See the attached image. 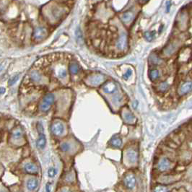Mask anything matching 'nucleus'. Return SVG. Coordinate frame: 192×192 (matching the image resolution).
<instances>
[{
	"mask_svg": "<svg viewBox=\"0 0 192 192\" xmlns=\"http://www.w3.org/2000/svg\"><path fill=\"white\" fill-rule=\"evenodd\" d=\"M142 2H147V1H148V0H142Z\"/></svg>",
	"mask_w": 192,
	"mask_h": 192,
	"instance_id": "f704fd0d",
	"label": "nucleus"
},
{
	"mask_svg": "<svg viewBox=\"0 0 192 192\" xmlns=\"http://www.w3.org/2000/svg\"><path fill=\"white\" fill-rule=\"evenodd\" d=\"M167 191V189L166 188V187H165V186H157L156 188L155 189V191L163 192V191Z\"/></svg>",
	"mask_w": 192,
	"mask_h": 192,
	"instance_id": "c756f323",
	"label": "nucleus"
},
{
	"mask_svg": "<svg viewBox=\"0 0 192 192\" xmlns=\"http://www.w3.org/2000/svg\"><path fill=\"white\" fill-rule=\"evenodd\" d=\"M151 62L153 64H160L161 62V59H160L157 55L155 54H153L151 56Z\"/></svg>",
	"mask_w": 192,
	"mask_h": 192,
	"instance_id": "a878e982",
	"label": "nucleus"
},
{
	"mask_svg": "<svg viewBox=\"0 0 192 192\" xmlns=\"http://www.w3.org/2000/svg\"><path fill=\"white\" fill-rule=\"evenodd\" d=\"M68 10L65 6L58 2H50L42 9L45 19L51 23H57L66 15Z\"/></svg>",
	"mask_w": 192,
	"mask_h": 192,
	"instance_id": "f257e3e1",
	"label": "nucleus"
},
{
	"mask_svg": "<svg viewBox=\"0 0 192 192\" xmlns=\"http://www.w3.org/2000/svg\"><path fill=\"white\" fill-rule=\"evenodd\" d=\"M51 132L56 136L62 135L64 132V127L60 122H57L51 126Z\"/></svg>",
	"mask_w": 192,
	"mask_h": 192,
	"instance_id": "0eeeda50",
	"label": "nucleus"
},
{
	"mask_svg": "<svg viewBox=\"0 0 192 192\" xmlns=\"http://www.w3.org/2000/svg\"><path fill=\"white\" fill-rule=\"evenodd\" d=\"M22 132L20 129H16L12 133V137L14 139H19L22 137Z\"/></svg>",
	"mask_w": 192,
	"mask_h": 192,
	"instance_id": "412c9836",
	"label": "nucleus"
},
{
	"mask_svg": "<svg viewBox=\"0 0 192 192\" xmlns=\"http://www.w3.org/2000/svg\"><path fill=\"white\" fill-rule=\"evenodd\" d=\"M48 35V31L44 27H38L34 30L33 37L36 41H41Z\"/></svg>",
	"mask_w": 192,
	"mask_h": 192,
	"instance_id": "7ed1b4c3",
	"label": "nucleus"
},
{
	"mask_svg": "<svg viewBox=\"0 0 192 192\" xmlns=\"http://www.w3.org/2000/svg\"><path fill=\"white\" fill-rule=\"evenodd\" d=\"M73 180H74V176L71 173H69L66 176V181H67V182H72Z\"/></svg>",
	"mask_w": 192,
	"mask_h": 192,
	"instance_id": "2f4dec72",
	"label": "nucleus"
},
{
	"mask_svg": "<svg viewBox=\"0 0 192 192\" xmlns=\"http://www.w3.org/2000/svg\"><path fill=\"white\" fill-rule=\"evenodd\" d=\"M69 71L73 74H77L78 72H79V67H78L77 64H71L69 65Z\"/></svg>",
	"mask_w": 192,
	"mask_h": 192,
	"instance_id": "5701e85b",
	"label": "nucleus"
},
{
	"mask_svg": "<svg viewBox=\"0 0 192 192\" xmlns=\"http://www.w3.org/2000/svg\"><path fill=\"white\" fill-rule=\"evenodd\" d=\"M25 170L29 173H36L38 172V167L33 163H27L25 165Z\"/></svg>",
	"mask_w": 192,
	"mask_h": 192,
	"instance_id": "a211bd4d",
	"label": "nucleus"
},
{
	"mask_svg": "<svg viewBox=\"0 0 192 192\" xmlns=\"http://www.w3.org/2000/svg\"><path fill=\"white\" fill-rule=\"evenodd\" d=\"M29 80H31L32 83H39L43 80L41 74L37 71H31L28 74Z\"/></svg>",
	"mask_w": 192,
	"mask_h": 192,
	"instance_id": "9d476101",
	"label": "nucleus"
},
{
	"mask_svg": "<svg viewBox=\"0 0 192 192\" xmlns=\"http://www.w3.org/2000/svg\"><path fill=\"white\" fill-rule=\"evenodd\" d=\"M104 80L103 76L100 75V74H97V75H95L92 77H90L89 79V83L92 84V85H97L101 83H103Z\"/></svg>",
	"mask_w": 192,
	"mask_h": 192,
	"instance_id": "4468645a",
	"label": "nucleus"
},
{
	"mask_svg": "<svg viewBox=\"0 0 192 192\" xmlns=\"http://www.w3.org/2000/svg\"><path fill=\"white\" fill-rule=\"evenodd\" d=\"M18 80H19V75H16V76L13 77L10 80V82H9V83H10V85H14V84L16 83V82Z\"/></svg>",
	"mask_w": 192,
	"mask_h": 192,
	"instance_id": "7c9ffc66",
	"label": "nucleus"
},
{
	"mask_svg": "<svg viewBox=\"0 0 192 192\" xmlns=\"http://www.w3.org/2000/svg\"><path fill=\"white\" fill-rule=\"evenodd\" d=\"M127 158L129 159V161L132 163H134L137 161L138 159V154L137 151L134 150L132 148H130L127 152Z\"/></svg>",
	"mask_w": 192,
	"mask_h": 192,
	"instance_id": "f8f14e48",
	"label": "nucleus"
},
{
	"mask_svg": "<svg viewBox=\"0 0 192 192\" xmlns=\"http://www.w3.org/2000/svg\"><path fill=\"white\" fill-rule=\"evenodd\" d=\"M188 22V15L187 13H180L179 16L177 18V24L179 25L180 29L184 30L186 29V25Z\"/></svg>",
	"mask_w": 192,
	"mask_h": 192,
	"instance_id": "39448f33",
	"label": "nucleus"
},
{
	"mask_svg": "<svg viewBox=\"0 0 192 192\" xmlns=\"http://www.w3.org/2000/svg\"><path fill=\"white\" fill-rule=\"evenodd\" d=\"M121 139L118 137H113L111 140V144L115 147H119L121 145Z\"/></svg>",
	"mask_w": 192,
	"mask_h": 192,
	"instance_id": "6ab92c4d",
	"label": "nucleus"
},
{
	"mask_svg": "<svg viewBox=\"0 0 192 192\" xmlns=\"http://www.w3.org/2000/svg\"><path fill=\"white\" fill-rule=\"evenodd\" d=\"M192 89V82H186L181 88V93L186 94L191 91Z\"/></svg>",
	"mask_w": 192,
	"mask_h": 192,
	"instance_id": "f3484780",
	"label": "nucleus"
},
{
	"mask_svg": "<svg viewBox=\"0 0 192 192\" xmlns=\"http://www.w3.org/2000/svg\"><path fill=\"white\" fill-rule=\"evenodd\" d=\"M38 185V182L37 179H34V178H31V179H29L28 180L27 187L29 190L33 191V190L36 189V188H37Z\"/></svg>",
	"mask_w": 192,
	"mask_h": 192,
	"instance_id": "2eb2a0df",
	"label": "nucleus"
},
{
	"mask_svg": "<svg viewBox=\"0 0 192 192\" xmlns=\"http://www.w3.org/2000/svg\"><path fill=\"white\" fill-rule=\"evenodd\" d=\"M103 90L106 93L111 94L116 91L117 86L115 83H112V82H109V83L105 84L103 87Z\"/></svg>",
	"mask_w": 192,
	"mask_h": 192,
	"instance_id": "1a4fd4ad",
	"label": "nucleus"
},
{
	"mask_svg": "<svg viewBox=\"0 0 192 192\" xmlns=\"http://www.w3.org/2000/svg\"><path fill=\"white\" fill-rule=\"evenodd\" d=\"M150 77L152 80H155L159 77V71L157 69L153 70L150 72Z\"/></svg>",
	"mask_w": 192,
	"mask_h": 192,
	"instance_id": "bb28decb",
	"label": "nucleus"
},
{
	"mask_svg": "<svg viewBox=\"0 0 192 192\" xmlns=\"http://www.w3.org/2000/svg\"><path fill=\"white\" fill-rule=\"evenodd\" d=\"M5 92V88H0V95L4 94Z\"/></svg>",
	"mask_w": 192,
	"mask_h": 192,
	"instance_id": "72a5a7b5",
	"label": "nucleus"
},
{
	"mask_svg": "<svg viewBox=\"0 0 192 192\" xmlns=\"http://www.w3.org/2000/svg\"><path fill=\"white\" fill-rule=\"evenodd\" d=\"M127 45H128V40H127V35L123 33L121 34L119 38L117 41L116 47L118 50L124 51L127 48Z\"/></svg>",
	"mask_w": 192,
	"mask_h": 192,
	"instance_id": "20e7f679",
	"label": "nucleus"
},
{
	"mask_svg": "<svg viewBox=\"0 0 192 192\" xmlns=\"http://www.w3.org/2000/svg\"><path fill=\"white\" fill-rule=\"evenodd\" d=\"M57 169L54 168V167H51V168H50L48 171V176H49L50 178H54L56 175H57Z\"/></svg>",
	"mask_w": 192,
	"mask_h": 192,
	"instance_id": "cd10ccee",
	"label": "nucleus"
},
{
	"mask_svg": "<svg viewBox=\"0 0 192 192\" xmlns=\"http://www.w3.org/2000/svg\"><path fill=\"white\" fill-rule=\"evenodd\" d=\"M55 97L54 94H48L43 97L42 103L40 106L41 110L42 111H48L50 109L51 106L54 103Z\"/></svg>",
	"mask_w": 192,
	"mask_h": 192,
	"instance_id": "f03ea898",
	"label": "nucleus"
},
{
	"mask_svg": "<svg viewBox=\"0 0 192 192\" xmlns=\"http://www.w3.org/2000/svg\"><path fill=\"white\" fill-rule=\"evenodd\" d=\"M179 42L177 41H174L169 43L167 46L164 48L163 52L165 55H171L172 54H173L176 51V49L179 47Z\"/></svg>",
	"mask_w": 192,
	"mask_h": 192,
	"instance_id": "423d86ee",
	"label": "nucleus"
},
{
	"mask_svg": "<svg viewBox=\"0 0 192 192\" xmlns=\"http://www.w3.org/2000/svg\"><path fill=\"white\" fill-rule=\"evenodd\" d=\"M166 12L168 13L169 10H170V1H167V5H166Z\"/></svg>",
	"mask_w": 192,
	"mask_h": 192,
	"instance_id": "473e14b6",
	"label": "nucleus"
},
{
	"mask_svg": "<svg viewBox=\"0 0 192 192\" xmlns=\"http://www.w3.org/2000/svg\"><path fill=\"white\" fill-rule=\"evenodd\" d=\"M132 71L131 70V69H128V70L127 71V72H126L125 74L123 75L124 79V80H128L129 78L131 76H132Z\"/></svg>",
	"mask_w": 192,
	"mask_h": 192,
	"instance_id": "c85d7f7f",
	"label": "nucleus"
},
{
	"mask_svg": "<svg viewBox=\"0 0 192 192\" xmlns=\"http://www.w3.org/2000/svg\"><path fill=\"white\" fill-rule=\"evenodd\" d=\"M144 37H145L146 40L148 41H152L154 40L155 38V31H147L144 33Z\"/></svg>",
	"mask_w": 192,
	"mask_h": 192,
	"instance_id": "4be33fe9",
	"label": "nucleus"
},
{
	"mask_svg": "<svg viewBox=\"0 0 192 192\" xmlns=\"http://www.w3.org/2000/svg\"><path fill=\"white\" fill-rule=\"evenodd\" d=\"M124 185L127 188L132 189L136 185L135 177H134V175H132V174L127 175L124 178Z\"/></svg>",
	"mask_w": 192,
	"mask_h": 192,
	"instance_id": "6e6552de",
	"label": "nucleus"
},
{
	"mask_svg": "<svg viewBox=\"0 0 192 192\" xmlns=\"http://www.w3.org/2000/svg\"><path fill=\"white\" fill-rule=\"evenodd\" d=\"M37 147H39L40 149H43V148L46 147V137L43 134H40L39 137H38V140H37Z\"/></svg>",
	"mask_w": 192,
	"mask_h": 192,
	"instance_id": "dca6fc26",
	"label": "nucleus"
},
{
	"mask_svg": "<svg viewBox=\"0 0 192 192\" xmlns=\"http://www.w3.org/2000/svg\"><path fill=\"white\" fill-rule=\"evenodd\" d=\"M71 145L67 142H64L61 144V150L63 152H68L70 150Z\"/></svg>",
	"mask_w": 192,
	"mask_h": 192,
	"instance_id": "393cba45",
	"label": "nucleus"
},
{
	"mask_svg": "<svg viewBox=\"0 0 192 192\" xmlns=\"http://www.w3.org/2000/svg\"><path fill=\"white\" fill-rule=\"evenodd\" d=\"M134 15L132 12H126L121 15V20L125 24H129L134 20Z\"/></svg>",
	"mask_w": 192,
	"mask_h": 192,
	"instance_id": "ddd939ff",
	"label": "nucleus"
},
{
	"mask_svg": "<svg viewBox=\"0 0 192 192\" xmlns=\"http://www.w3.org/2000/svg\"><path fill=\"white\" fill-rule=\"evenodd\" d=\"M170 161L167 158H162L158 163V169L160 171H165L170 167Z\"/></svg>",
	"mask_w": 192,
	"mask_h": 192,
	"instance_id": "9b49d317",
	"label": "nucleus"
},
{
	"mask_svg": "<svg viewBox=\"0 0 192 192\" xmlns=\"http://www.w3.org/2000/svg\"><path fill=\"white\" fill-rule=\"evenodd\" d=\"M168 88H169L168 83H166V82H163V83H162L160 85H159L158 89L160 92H165V91H167V90L168 89Z\"/></svg>",
	"mask_w": 192,
	"mask_h": 192,
	"instance_id": "b1692460",
	"label": "nucleus"
},
{
	"mask_svg": "<svg viewBox=\"0 0 192 192\" xmlns=\"http://www.w3.org/2000/svg\"><path fill=\"white\" fill-rule=\"evenodd\" d=\"M124 118L125 121H127V123H132L134 121V116L132 113L129 112L125 113L124 114Z\"/></svg>",
	"mask_w": 192,
	"mask_h": 192,
	"instance_id": "aec40b11",
	"label": "nucleus"
}]
</instances>
